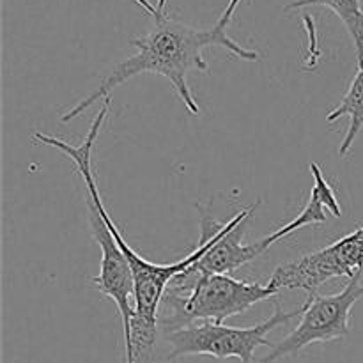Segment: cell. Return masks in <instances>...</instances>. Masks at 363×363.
Masks as SVG:
<instances>
[{
  "instance_id": "cell-8",
  "label": "cell",
  "mask_w": 363,
  "mask_h": 363,
  "mask_svg": "<svg viewBox=\"0 0 363 363\" xmlns=\"http://www.w3.org/2000/svg\"><path fill=\"white\" fill-rule=\"evenodd\" d=\"M340 117H350V128H347L346 137L339 147V156L344 158L353 147L358 133L363 130V62L358 66L357 74H354L340 105L335 106L326 119H328V123H333Z\"/></svg>"
},
{
  "instance_id": "cell-3",
  "label": "cell",
  "mask_w": 363,
  "mask_h": 363,
  "mask_svg": "<svg viewBox=\"0 0 363 363\" xmlns=\"http://www.w3.org/2000/svg\"><path fill=\"white\" fill-rule=\"evenodd\" d=\"M279 293L269 284L243 282L230 275H206L188 268L167 287L160 307V326L163 333H169L197 321L223 325L225 319L245 314Z\"/></svg>"
},
{
  "instance_id": "cell-2",
  "label": "cell",
  "mask_w": 363,
  "mask_h": 363,
  "mask_svg": "<svg viewBox=\"0 0 363 363\" xmlns=\"http://www.w3.org/2000/svg\"><path fill=\"white\" fill-rule=\"evenodd\" d=\"M110 99L106 98L103 101L101 108L96 113L94 121L91 123L87 135L84 137L80 145H71L67 142H64L62 138L52 137V135L39 133L34 131L32 137L34 140H38L39 144L48 145V147L59 149L64 156H67L69 160H73L74 167H77V172L80 174L82 179L85 183V191H87V197L91 199L92 204L96 206L98 213L101 215V218L105 220L106 225H108L110 233L113 234V240L119 245V248L123 250V254L126 255L128 262H130V268L133 272L135 279V315L145 319H152V321H160V307H162L163 296H165L167 287L170 286L174 279H176L179 273L186 272L188 268L195 264L197 261H201L202 255L216 243L222 236H225L233 227H236L238 223L243 222V220L250 218L255 213L257 206L261 202H255V204L243 208L241 211H238L227 222H218L213 216H204L201 222L202 234L201 241H199V247L195 248L191 254H188L186 257L181 259V261L172 262V264H155V262L147 261V259L142 257L140 254L133 250L130 245L126 243V240L123 238L121 230L117 229L116 222L110 216L108 209L103 204L101 194H99L98 183H96L94 170H92V149H94L96 140H98V135L101 131L103 123H105L106 116H108L110 108Z\"/></svg>"
},
{
  "instance_id": "cell-4",
  "label": "cell",
  "mask_w": 363,
  "mask_h": 363,
  "mask_svg": "<svg viewBox=\"0 0 363 363\" xmlns=\"http://www.w3.org/2000/svg\"><path fill=\"white\" fill-rule=\"evenodd\" d=\"M303 305L294 311H284L280 305H275V311L266 321L250 328H236V326L218 325V323L202 321L194 323L184 328L174 330V332L163 333L165 342L169 344L170 351L167 360H177L183 357H194V354H208V357L220 358H238L243 363L254 360V353L257 347H275L268 340L269 332L279 326H286L294 318L303 314Z\"/></svg>"
},
{
  "instance_id": "cell-9",
  "label": "cell",
  "mask_w": 363,
  "mask_h": 363,
  "mask_svg": "<svg viewBox=\"0 0 363 363\" xmlns=\"http://www.w3.org/2000/svg\"><path fill=\"white\" fill-rule=\"evenodd\" d=\"M321 6L328 7L330 11L337 14L346 25L351 39L357 50V62L358 66L363 62V7L362 0H294L289 6L284 7V11L301 9V7Z\"/></svg>"
},
{
  "instance_id": "cell-5",
  "label": "cell",
  "mask_w": 363,
  "mask_h": 363,
  "mask_svg": "<svg viewBox=\"0 0 363 363\" xmlns=\"http://www.w3.org/2000/svg\"><path fill=\"white\" fill-rule=\"evenodd\" d=\"M362 273L350 280L340 293L321 296L312 294L303 303V314L296 328L277 344L259 363H277L287 357H294L305 347L315 342H332L351 333V311L363 298Z\"/></svg>"
},
{
  "instance_id": "cell-7",
  "label": "cell",
  "mask_w": 363,
  "mask_h": 363,
  "mask_svg": "<svg viewBox=\"0 0 363 363\" xmlns=\"http://www.w3.org/2000/svg\"><path fill=\"white\" fill-rule=\"evenodd\" d=\"M89 208V223H91L92 236L98 243L101 252L99 261V275L92 277L91 284L101 294L108 296L117 307V312L123 321V335L130 332V323L135 314V307H131V300H135V279L130 268L126 255L113 240L108 225L101 215L98 213L96 206L89 197H85Z\"/></svg>"
},
{
  "instance_id": "cell-1",
  "label": "cell",
  "mask_w": 363,
  "mask_h": 363,
  "mask_svg": "<svg viewBox=\"0 0 363 363\" xmlns=\"http://www.w3.org/2000/svg\"><path fill=\"white\" fill-rule=\"evenodd\" d=\"M135 2L152 18L151 30L144 38L131 39V45L137 48V53L113 67L112 73L98 85L96 91H92L91 94L80 99L77 105L71 106L60 117L62 123L77 119L99 99L105 101L106 98H110L113 89L142 73L165 77L172 84L174 91L183 101L184 108L191 116H201V106L195 101L194 92L188 85V74L194 73V71L208 73L209 64L206 62L204 55H202L206 48L220 46L241 60H248V62H257L259 60V53L255 50L241 46L227 32L241 0H229L216 23L209 28L190 27V25L170 16L167 0H156L155 4L149 2V0H135Z\"/></svg>"
},
{
  "instance_id": "cell-6",
  "label": "cell",
  "mask_w": 363,
  "mask_h": 363,
  "mask_svg": "<svg viewBox=\"0 0 363 363\" xmlns=\"http://www.w3.org/2000/svg\"><path fill=\"white\" fill-rule=\"evenodd\" d=\"M358 273H363V227L321 250L277 266L268 284L277 291L300 289L312 296L332 279L351 280Z\"/></svg>"
}]
</instances>
